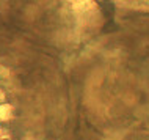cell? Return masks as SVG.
Segmentation results:
<instances>
[{"label": "cell", "instance_id": "6da1fadb", "mask_svg": "<svg viewBox=\"0 0 149 140\" xmlns=\"http://www.w3.org/2000/svg\"><path fill=\"white\" fill-rule=\"evenodd\" d=\"M68 2H69L72 10L79 14L88 13L91 8H94V2L93 0H68Z\"/></svg>", "mask_w": 149, "mask_h": 140}]
</instances>
